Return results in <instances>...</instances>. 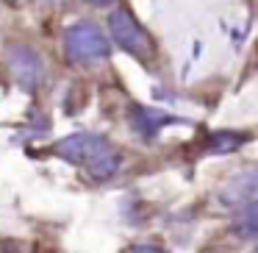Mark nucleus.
<instances>
[{
  "label": "nucleus",
  "mask_w": 258,
  "mask_h": 253,
  "mask_svg": "<svg viewBox=\"0 0 258 253\" xmlns=\"http://www.w3.org/2000/svg\"><path fill=\"white\" fill-rule=\"evenodd\" d=\"M252 197H258V167H247L241 173H236L222 189V200L230 203V206L250 203Z\"/></svg>",
  "instance_id": "39448f33"
},
{
  "label": "nucleus",
  "mask_w": 258,
  "mask_h": 253,
  "mask_svg": "<svg viewBox=\"0 0 258 253\" xmlns=\"http://www.w3.org/2000/svg\"><path fill=\"white\" fill-rule=\"evenodd\" d=\"M6 64L12 70V75L17 78V84L23 89H36V84L42 81V59L36 56L31 47L25 45H12L6 50Z\"/></svg>",
  "instance_id": "20e7f679"
},
{
  "label": "nucleus",
  "mask_w": 258,
  "mask_h": 253,
  "mask_svg": "<svg viewBox=\"0 0 258 253\" xmlns=\"http://www.w3.org/2000/svg\"><path fill=\"white\" fill-rule=\"evenodd\" d=\"M250 139L247 134H233V131H217V134L208 136V150L214 153H230V150H239L244 142Z\"/></svg>",
  "instance_id": "0eeeda50"
},
{
  "label": "nucleus",
  "mask_w": 258,
  "mask_h": 253,
  "mask_svg": "<svg viewBox=\"0 0 258 253\" xmlns=\"http://www.w3.org/2000/svg\"><path fill=\"white\" fill-rule=\"evenodd\" d=\"M236 236H244V239H255L258 236V197H252L250 203H247L244 214H241V220L236 223Z\"/></svg>",
  "instance_id": "6e6552de"
},
{
  "label": "nucleus",
  "mask_w": 258,
  "mask_h": 253,
  "mask_svg": "<svg viewBox=\"0 0 258 253\" xmlns=\"http://www.w3.org/2000/svg\"><path fill=\"white\" fill-rule=\"evenodd\" d=\"M86 3H92V6H114V3H117V0H86Z\"/></svg>",
  "instance_id": "1a4fd4ad"
},
{
  "label": "nucleus",
  "mask_w": 258,
  "mask_h": 253,
  "mask_svg": "<svg viewBox=\"0 0 258 253\" xmlns=\"http://www.w3.org/2000/svg\"><path fill=\"white\" fill-rule=\"evenodd\" d=\"M53 153L73 164H84L86 173L97 181L111 178L119 170V153L111 147V142L100 134H73L56 142Z\"/></svg>",
  "instance_id": "f257e3e1"
},
{
  "label": "nucleus",
  "mask_w": 258,
  "mask_h": 253,
  "mask_svg": "<svg viewBox=\"0 0 258 253\" xmlns=\"http://www.w3.org/2000/svg\"><path fill=\"white\" fill-rule=\"evenodd\" d=\"M64 50H67L70 62L84 64V62L106 59L111 53V45H108L106 34L95 23H75L64 34Z\"/></svg>",
  "instance_id": "7ed1b4c3"
},
{
  "label": "nucleus",
  "mask_w": 258,
  "mask_h": 253,
  "mask_svg": "<svg viewBox=\"0 0 258 253\" xmlns=\"http://www.w3.org/2000/svg\"><path fill=\"white\" fill-rule=\"evenodd\" d=\"M108 31H111V39L117 42L125 53L142 59V62H147V59L153 56L150 34H147L139 20L131 14V9H125V6L114 9V12L108 14Z\"/></svg>",
  "instance_id": "f03ea898"
},
{
  "label": "nucleus",
  "mask_w": 258,
  "mask_h": 253,
  "mask_svg": "<svg viewBox=\"0 0 258 253\" xmlns=\"http://www.w3.org/2000/svg\"><path fill=\"white\" fill-rule=\"evenodd\" d=\"M172 123H180V120L172 117V114H167V112H156V109L136 106L134 112H131V125H134L145 139H153L164 125H172Z\"/></svg>",
  "instance_id": "423d86ee"
}]
</instances>
